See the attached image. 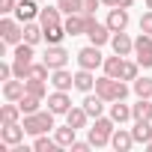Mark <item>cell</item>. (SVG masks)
Instances as JSON below:
<instances>
[{"instance_id":"cell-1","label":"cell","mask_w":152,"mask_h":152,"mask_svg":"<svg viewBox=\"0 0 152 152\" xmlns=\"http://www.w3.org/2000/svg\"><path fill=\"white\" fill-rule=\"evenodd\" d=\"M96 93L110 104V102H119V99H128V84L122 78H110V75H102V78H96Z\"/></svg>"},{"instance_id":"cell-2","label":"cell","mask_w":152,"mask_h":152,"mask_svg":"<svg viewBox=\"0 0 152 152\" xmlns=\"http://www.w3.org/2000/svg\"><path fill=\"white\" fill-rule=\"evenodd\" d=\"M113 131H116V122L110 119V116H96V122L87 128V140L96 146V149H102V146H110V137H113Z\"/></svg>"},{"instance_id":"cell-3","label":"cell","mask_w":152,"mask_h":152,"mask_svg":"<svg viewBox=\"0 0 152 152\" xmlns=\"http://www.w3.org/2000/svg\"><path fill=\"white\" fill-rule=\"evenodd\" d=\"M54 116H57V113H51V110L24 113V128H27V134L39 137V134H48V131H54V128H57V125H54Z\"/></svg>"},{"instance_id":"cell-4","label":"cell","mask_w":152,"mask_h":152,"mask_svg":"<svg viewBox=\"0 0 152 152\" xmlns=\"http://www.w3.org/2000/svg\"><path fill=\"white\" fill-rule=\"evenodd\" d=\"M33 48L36 45H30V42H21V45H15V54H12V69H15V78H27V72H30V66H33Z\"/></svg>"},{"instance_id":"cell-5","label":"cell","mask_w":152,"mask_h":152,"mask_svg":"<svg viewBox=\"0 0 152 152\" xmlns=\"http://www.w3.org/2000/svg\"><path fill=\"white\" fill-rule=\"evenodd\" d=\"M75 60H78V69H90V72H96V69H102L104 66V57H102V48L99 45H84L81 51H78V57H75Z\"/></svg>"},{"instance_id":"cell-6","label":"cell","mask_w":152,"mask_h":152,"mask_svg":"<svg viewBox=\"0 0 152 152\" xmlns=\"http://www.w3.org/2000/svg\"><path fill=\"white\" fill-rule=\"evenodd\" d=\"M0 39H3L6 45H12V48L21 45V42H24V24H21L18 18H9V15H6L3 21H0Z\"/></svg>"},{"instance_id":"cell-7","label":"cell","mask_w":152,"mask_h":152,"mask_svg":"<svg viewBox=\"0 0 152 152\" xmlns=\"http://www.w3.org/2000/svg\"><path fill=\"white\" fill-rule=\"evenodd\" d=\"M87 36H90V42L93 45H107L110 39H113V30L107 27V24H102V21H96V15H87Z\"/></svg>"},{"instance_id":"cell-8","label":"cell","mask_w":152,"mask_h":152,"mask_svg":"<svg viewBox=\"0 0 152 152\" xmlns=\"http://www.w3.org/2000/svg\"><path fill=\"white\" fill-rule=\"evenodd\" d=\"M134 57H137L140 69H152V36L149 33H140L134 39Z\"/></svg>"},{"instance_id":"cell-9","label":"cell","mask_w":152,"mask_h":152,"mask_svg":"<svg viewBox=\"0 0 152 152\" xmlns=\"http://www.w3.org/2000/svg\"><path fill=\"white\" fill-rule=\"evenodd\" d=\"M24 134H27L24 122H3V128H0V140H3L6 146H18V143H24Z\"/></svg>"},{"instance_id":"cell-10","label":"cell","mask_w":152,"mask_h":152,"mask_svg":"<svg viewBox=\"0 0 152 152\" xmlns=\"http://www.w3.org/2000/svg\"><path fill=\"white\" fill-rule=\"evenodd\" d=\"M42 63L54 72V69H63L66 63H69V51L63 48V45H48V51L42 54Z\"/></svg>"},{"instance_id":"cell-11","label":"cell","mask_w":152,"mask_h":152,"mask_svg":"<svg viewBox=\"0 0 152 152\" xmlns=\"http://www.w3.org/2000/svg\"><path fill=\"white\" fill-rule=\"evenodd\" d=\"M48 110L57 113V116H66V113L72 110V99H69V93H66V90H54V93H48Z\"/></svg>"},{"instance_id":"cell-12","label":"cell","mask_w":152,"mask_h":152,"mask_svg":"<svg viewBox=\"0 0 152 152\" xmlns=\"http://www.w3.org/2000/svg\"><path fill=\"white\" fill-rule=\"evenodd\" d=\"M63 27L69 36H87V15L84 12H72L63 18Z\"/></svg>"},{"instance_id":"cell-13","label":"cell","mask_w":152,"mask_h":152,"mask_svg":"<svg viewBox=\"0 0 152 152\" xmlns=\"http://www.w3.org/2000/svg\"><path fill=\"white\" fill-rule=\"evenodd\" d=\"M110 48H113V54H119V57H131V54H134V39H131L125 30H119V33H113Z\"/></svg>"},{"instance_id":"cell-14","label":"cell","mask_w":152,"mask_h":152,"mask_svg":"<svg viewBox=\"0 0 152 152\" xmlns=\"http://www.w3.org/2000/svg\"><path fill=\"white\" fill-rule=\"evenodd\" d=\"M48 84H51L54 90H66V93H69V90L75 87V75H72L66 66H63V69H54L51 78H48Z\"/></svg>"},{"instance_id":"cell-15","label":"cell","mask_w":152,"mask_h":152,"mask_svg":"<svg viewBox=\"0 0 152 152\" xmlns=\"http://www.w3.org/2000/svg\"><path fill=\"white\" fill-rule=\"evenodd\" d=\"M39 12H42V6H36V0H18V6H15V18L21 24L39 18Z\"/></svg>"},{"instance_id":"cell-16","label":"cell","mask_w":152,"mask_h":152,"mask_svg":"<svg viewBox=\"0 0 152 152\" xmlns=\"http://www.w3.org/2000/svg\"><path fill=\"white\" fill-rule=\"evenodd\" d=\"M113 33H119V30H125L128 27V9H122V6H110V12H107V21H104Z\"/></svg>"},{"instance_id":"cell-17","label":"cell","mask_w":152,"mask_h":152,"mask_svg":"<svg viewBox=\"0 0 152 152\" xmlns=\"http://www.w3.org/2000/svg\"><path fill=\"white\" fill-rule=\"evenodd\" d=\"M24 93H27V87H24L21 78H9V81H3V99H6V102H21Z\"/></svg>"},{"instance_id":"cell-18","label":"cell","mask_w":152,"mask_h":152,"mask_svg":"<svg viewBox=\"0 0 152 152\" xmlns=\"http://www.w3.org/2000/svg\"><path fill=\"white\" fill-rule=\"evenodd\" d=\"M81 104H84V110L90 113V119H96V116L104 113V104H107V102H104L99 93H96V96H93V93H84V102H81Z\"/></svg>"},{"instance_id":"cell-19","label":"cell","mask_w":152,"mask_h":152,"mask_svg":"<svg viewBox=\"0 0 152 152\" xmlns=\"http://www.w3.org/2000/svg\"><path fill=\"white\" fill-rule=\"evenodd\" d=\"M110 146H113L116 152H128V149L134 146V134H131L128 128H122V125H119V128L113 131V137H110Z\"/></svg>"},{"instance_id":"cell-20","label":"cell","mask_w":152,"mask_h":152,"mask_svg":"<svg viewBox=\"0 0 152 152\" xmlns=\"http://www.w3.org/2000/svg\"><path fill=\"white\" fill-rule=\"evenodd\" d=\"M75 90L78 93H93L96 90V75L90 69H78L75 72Z\"/></svg>"},{"instance_id":"cell-21","label":"cell","mask_w":152,"mask_h":152,"mask_svg":"<svg viewBox=\"0 0 152 152\" xmlns=\"http://www.w3.org/2000/svg\"><path fill=\"white\" fill-rule=\"evenodd\" d=\"M110 119H113L116 125H125L128 119H134V113H131V107L125 104V99H119V102H110Z\"/></svg>"},{"instance_id":"cell-22","label":"cell","mask_w":152,"mask_h":152,"mask_svg":"<svg viewBox=\"0 0 152 152\" xmlns=\"http://www.w3.org/2000/svg\"><path fill=\"white\" fill-rule=\"evenodd\" d=\"M131 134H134V143H149L152 140V119H134V128H131Z\"/></svg>"},{"instance_id":"cell-23","label":"cell","mask_w":152,"mask_h":152,"mask_svg":"<svg viewBox=\"0 0 152 152\" xmlns=\"http://www.w3.org/2000/svg\"><path fill=\"white\" fill-rule=\"evenodd\" d=\"M63 9L60 6H42V12H39V24L42 27H51V24H63Z\"/></svg>"},{"instance_id":"cell-24","label":"cell","mask_w":152,"mask_h":152,"mask_svg":"<svg viewBox=\"0 0 152 152\" xmlns=\"http://www.w3.org/2000/svg\"><path fill=\"white\" fill-rule=\"evenodd\" d=\"M66 122H69L72 128H78V131H81V128H87V122H90V113L84 110V104H81V107H75V104H72V110L66 113Z\"/></svg>"},{"instance_id":"cell-25","label":"cell","mask_w":152,"mask_h":152,"mask_svg":"<svg viewBox=\"0 0 152 152\" xmlns=\"http://www.w3.org/2000/svg\"><path fill=\"white\" fill-rule=\"evenodd\" d=\"M104 75H110V78H122V69H125V57L113 54V57H104Z\"/></svg>"},{"instance_id":"cell-26","label":"cell","mask_w":152,"mask_h":152,"mask_svg":"<svg viewBox=\"0 0 152 152\" xmlns=\"http://www.w3.org/2000/svg\"><path fill=\"white\" fill-rule=\"evenodd\" d=\"M24 42H30V45L45 42V27L36 24V21H27V24H24Z\"/></svg>"},{"instance_id":"cell-27","label":"cell","mask_w":152,"mask_h":152,"mask_svg":"<svg viewBox=\"0 0 152 152\" xmlns=\"http://www.w3.org/2000/svg\"><path fill=\"white\" fill-rule=\"evenodd\" d=\"M75 134H78V128H72L69 122H66V125H57V128H54V137H57V143H60V146H72L75 140H78Z\"/></svg>"},{"instance_id":"cell-28","label":"cell","mask_w":152,"mask_h":152,"mask_svg":"<svg viewBox=\"0 0 152 152\" xmlns=\"http://www.w3.org/2000/svg\"><path fill=\"white\" fill-rule=\"evenodd\" d=\"M21 113H24V110H21L18 102H6L3 107H0V119H3V122H18Z\"/></svg>"},{"instance_id":"cell-29","label":"cell","mask_w":152,"mask_h":152,"mask_svg":"<svg viewBox=\"0 0 152 152\" xmlns=\"http://www.w3.org/2000/svg\"><path fill=\"white\" fill-rule=\"evenodd\" d=\"M66 36H69V33H66L63 24H51V27H45V42H48V45H63Z\"/></svg>"},{"instance_id":"cell-30","label":"cell","mask_w":152,"mask_h":152,"mask_svg":"<svg viewBox=\"0 0 152 152\" xmlns=\"http://www.w3.org/2000/svg\"><path fill=\"white\" fill-rule=\"evenodd\" d=\"M33 149H36V152H57V149H63V146L57 143V137H48V134H39V137L33 140Z\"/></svg>"},{"instance_id":"cell-31","label":"cell","mask_w":152,"mask_h":152,"mask_svg":"<svg viewBox=\"0 0 152 152\" xmlns=\"http://www.w3.org/2000/svg\"><path fill=\"white\" fill-rule=\"evenodd\" d=\"M131 93L137 99H152V78H137L131 81Z\"/></svg>"},{"instance_id":"cell-32","label":"cell","mask_w":152,"mask_h":152,"mask_svg":"<svg viewBox=\"0 0 152 152\" xmlns=\"http://www.w3.org/2000/svg\"><path fill=\"white\" fill-rule=\"evenodd\" d=\"M134 119H152V99H137V104H131Z\"/></svg>"},{"instance_id":"cell-33","label":"cell","mask_w":152,"mask_h":152,"mask_svg":"<svg viewBox=\"0 0 152 152\" xmlns=\"http://www.w3.org/2000/svg\"><path fill=\"white\" fill-rule=\"evenodd\" d=\"M24 87H27V93H33V96H39V99H45V96H48V84H45V81L24 78Z\"/></svg>"},{"instance_id":"cell-34","label":"cell","mask_w":152,"mask_h":152,"mask_svg":"<svg viewBox=\"0 0 152 152\" xmlns=\"http://www.w3.org/2000/svg\"><path fill=\"white\" fill-rule=\"evenodd\" d=\"M18 104H21V110H24V113H36V110H39V104H42V99H39V96H33V93H24V99H21Z\"/></svg>"},{"instance_id":"cell-35","label":"cell","mask_w":152,"mask_h":152,"mask_svg":"<svg viewBox=\"0 0 152 152\" xmlns=\"http://www.w3.org/2000/svg\"><path fill=\"white\" fill-rule=\"evenodd\" d=\"M27 78H36V81H48V78H51V69H48L45 63H33V66H30V72H27Z\"/></svg>"},{"instance_id":"cell-36","label":"cell","mask_w":152,"mask_h":152,"mask_svg":"<svg viewBox=\"0 0 152 152\" xmlns=\"http://www.w3.org/2000/svg\"><path fill=\"white\" fill-rule=\"evenodd\" d=\"M137 78H140V63H137V60H134V63H131V60H125L122 81H137Z\"/></svg>"},{"instance_id":"cell-37","label":"cell","mask_w":152,"mask_h":152,"mask_svg":"<svg viewBox=\"0 0 152 152\" xmlns=\"http://www.w3.org/2000/svg\"><path fill=\"white\" fill-rule=\"evenodd\" d=\"M57 6L63 9V15H72V12H81V0H57Z\"/></svg>"},{"instance_id":"cell-38","label":"cell","mask_w":152,"mask_h":152,"mask_svg":"<svg viewBox=\"0 0 152 152\" xmlns=\"http://www.w3.org/2000/svg\"><path fill=\"white\" fill-rule=\"evenodd\" d=\"M140 33H149L152 36V9H146L140 15Z\"/></svg>"},{"instance_id":"cell-39","label":"cell","mask_w":152,"mask_h":152,"mask_svg":"<svg viewBox=\"0 0 152 152\" xmlns=\"http://www.w3.org/2000/svg\"><path fill=\"white\" fill-rule=\"evenodd\" d=\"M99 6H102V0H81V12L84 15H96Z\"/></svg>"},{"instance_id":"cell-40","label":"cell","mask_w":152,"mask_h":152,"mask_svg":"<svg viewBox=\"0 0 152 152\" xmlns=\"http://www.w3.org/2000/svg\"><path fill=\"white\" fill-rule=\"evenodd\" d=\"M9 78H15L12 63H0V81H9Z\"/></svg>"},{"instance_id":"cell-41","label":"cell","mask_w":152,"mask_h":152,"mask_svg":"<svg viewBox=\"0 0 152 152\" xmlns=\"http://www.w3.org/2000/svg\"><path fill=\"white\" fill-rule=\"evenodd\" d=\"M69 149H72V152H90V149H93V143H90V140H75Z\"/></svg>"},{"instance_id":"cell-42","label":"cell","mask_w":152,"mask_h":152,"mask_svg":"<svg viewBox=\"0 0 152 152\" xmlns=\"http://www.w3.org/2000/svg\"><path fill=\"white\" fill-rule=\"evenodd\" d=\"M119 6H122V9H131V6H134V0H119Z\"/></svg>"},{"instance_id":"cell-43","label":"cell","mask_w":152,"mask_h":152,"mask_svg":"<svg viewBox=\"0 0 152 152\" xmlns=\"http://www.w3.org/2000/svg\"><path fill=\"white\" fill-rule=\"evenodd\" d=\"M104 6H119V0H102Z\"/></svg>"},{"instance_id":"cell-44","label":"cell","mask_w":152,"mask_h":152,"mask_svg":"<svg viewBox=\"0 0 152 152\" xmlns=\"http://www.w3.org/2000/svg\"><path fill=\"white\" fill-rule=\"evenodd\" d=\"M146 9H152V0H146Z\"/></svg>"},{"instance_id":"cell-45","label":"cell","mask_w":152,"mask_h":152,"mask_svg":"<svg viewBox=\"0 0 152 152\" xmlns=\"http://www.w3.org/2000/svg\"><path fill=\"white\" fill-rule=\"evenodd\" d=\"M146 149H152V140H149V143H146Z\"/></svg>"}]
</instances>
